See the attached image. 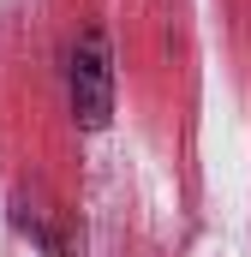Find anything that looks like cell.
Returning <instances> with one entry per match:
<instances>
[{
  "instance_id": "6da1fadb",
  "label": "cell",
  "mask_w": 251,
  "mask_h": 257,
  "mask_svg": "<svg viewBox=\"0 0 251 257\" xmlns=\"http://www.w3.org/2000/svg\"><path fill=\"white\" fill-rule=\"evenodd\" d=\"M66 96H72V114L84 132H102L114 114V60H108V42L102 30H84L72 60H66Z\"/></svg>"
}]
</instances>
